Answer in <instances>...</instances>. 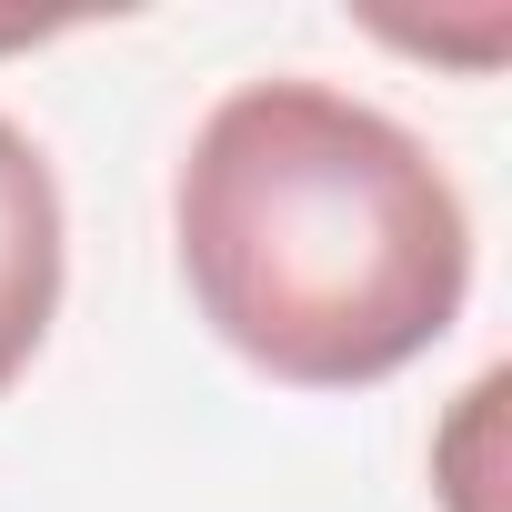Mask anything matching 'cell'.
Masks as SVG:
<instances>
[{
	"label": "cell",
	"mask_w": 512,
	"mask_h": 512,
	"mask_svg": "<svg viewBox=\"0 0 512 512\" xmlns=\"http://www.w3.org/2000/svg\"><path fill=\"white\" fill-rule=\"evenodd\" d=\"M201 322L292 392H362L422 362L472 292L452 171L332 81H241L171 181Z\"/></svg>",
	"instance_id": "obj_1"
},
{
	"label": "cell",
	"mask_w": 512,
	"mask_h": 512,
	"mask_svg": "<svg viewBox=\"0 0 512 512\" xmlns=\"http://www.w3.org/2000/svg\"><path fill=\"white\" fill-rule=\"evenodd\" d=\"M61 312V181L41 141L0 111V392H11Z\"/></svg>",
	"instance_id": "obj_2"
}]
</instances>
